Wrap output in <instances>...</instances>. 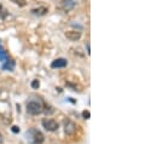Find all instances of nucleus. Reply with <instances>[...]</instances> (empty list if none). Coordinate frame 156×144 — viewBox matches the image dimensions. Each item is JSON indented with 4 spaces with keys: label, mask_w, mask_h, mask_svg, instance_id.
<instances>
[{
    "label": "nucleus",
    "mask_w": 156,
    "mask_h": 144,
    "mask_svg": "<svg viewBox=\"0 0 156 144\" xmlns=\"http://www.w3.org/2000/svg\"><path fill=\"white\" fill-rule=\"evenodd\" d=\"M78 0H61V9L64 12H70L76 6Z\"/></svg>",
    "instance_id": "obj_4"
},
{
    "label": "nucleus",
    "mask_w": 156,
    "mask_h": 144,
    "mask_svg": "<svg viewBox=\"0 0 156 144\" xmlns=\"http://www.w3.org/2000/svg\"><path fill=\"white\" fill-rule=\"evenodd\" d=\"M2 142H4V138H2V135L0 133V144L2 143Z\"/></svg>",
    "instance_id": "obj_17"
},
{
    "label": "nucleus",
    "mask_w": 156,
    "mask_h": 144,
    "mask_svg": "<svg viewBox=\"0 0 156 144\" xmlns=\"http://www.w3.org/2000/svg\"><path fill=\"white\" fill-rule=\"evenodd\" d=\"M7 58H9L7 52H6L4 49H1V47H0V62H1V63H4V62L7 59Z\"/></svg>",
    "instance_id": "obj_11"
},
{
    "label": "nucleus",
    "mask_w": 156,
    "mask_h": 144,
    "mask_svg": "<svg viewBox=\"0 0 156 144\" xmlns=\"http://www.w3.org/2000/svg\"><path fill=\"white\" fill-rule=\"evenodd\" d=\"M64 132L68 136H72L76 132V125L72 120H66L64 121Z\"/></svg>",
    "instance_id": "obj_5"
},
{
    "label": "nucleus",
    "mask_w": 156,
    "mask_h": 144,
    "mask_svg": "<svg viewBox=\"0 0 156 144\" xmlns=\"http://www.w3.org/2000/svg\"><path fill=\"white\" fill-rule=\"evenodd\" d=\"M15 4H17L18 6H21V7H23V6H26V0H12Z\"/></svg>",
    "instance_id": "obj_12"
},
{
    "label": "nucleus",
    "mask_w": 156,
    "mask_h": 144,
    "mask_svg": "<svg viewBox=\"0 0 156 144\" xmlns=\"http://www.w3.org/2000/svg\"><path fill=\"white\" fill-rule=\"evenodd\" d=\"M26 139L30 144H42L45 141V137L42 132H40L37 128H29L26 132Z\"/></svg>",
    "instance_id": "obj_1"
},
{
    "label": "nucleus",
    "mask_w": 156,
    "mask_h": 144,
    "mask_svg": "<svg viewBox=\"0 0 156 144\" xmlns=\"http://www.w3.org/2000/svg\"><path fill=\"white\" fill-rule=\"evenodd\" d=\"M15 67H16V62L12 59V58H7L4 63H2V66H1V68H2V70H6V72H13L15 70Z\"/></svg>",
    "instance_id": "obj_8"
},
{
    "label": "nucleus",
    "mask_w": 156,
    "mask_h": 144,
    "mask_svg": "<svg viewBox=\"0 0 156 144\" xmlns=\"http://www.w3.org/2000/svg\"><path fill=\"white\" fill-rule=\"evenodd\" d=\"M44 111V106L39 99H30L27 102V113L29 115H39Z\"/></svg>",
    "instance_id": "obj_2"
},
{
    "label": "nucleus",
    "mask_w": 156,
    "mask_h": 144,
    "mask_svg": "<svg viewBox=\"0 0 156 144\" xmlns=\"http://www.w3.org/2000/svg\"><path fill=\"white\" fill-rule=\"evenodd\" d=\"M82 117H83L85 120L90 119V117H91V114H90V111H88V110H85V111H82Z\"/></svg>",
    "instance_id": "obj_14"
},
{
    "label": "nucleus",
    "mask_w": 156,
    "mask_h": 144,
    "mask_svg": "<svg viewBox=\"0 0 156 144\" xmlns=\"http://www.w3.org/2000/svg\"><path fill=\"white\" fill-rule=\"evenodd\" d=\"M68 99H69V101H70V102H72V103H75V101H74V99H73V98H68Z\"/></svg>",
    "instance_id": "obj_18"
},
{
    "label": "nucleus",
    "mask_w": 156,
    "mask_h": 144,
    "mask_svg": "<svg viewBox=\"0 0 156 144\" xmlns=\"http://www.w3.org/2000/svg\"><path fill=\"white\" fill-rule=\"evenodd\" d=\"M67 66H68V61L66 58H57V59L52 61V63H51V68H53V69L66 68Z\"/></svg>",
    "instance_id": "obj_7"
},
{
    "label": "nucleus",
    "mask_w": 156,
    "mask_h": 144,
    "mask_svg": "<svg viewBox=\"0 0 156 144\" xmlns=\"http://www.w3.org/2000/svg\"><path fill=\"white\" fill-rule=\"evenodd\" d=\"M9 16V12H7V10L2 6V5H0V21H4L6 17Z\"/></svg>",
    "instance_id": "obj_10"
},
{
    "label": "nucleus",
    "mask_w": 156,
    "mask_h": 144,
    "mask_svg": "<svg viewBox=\"0 0 156 144\" xmlns=\"http://www.w3.org/2000/svg\"><path fill=\"white\" fill-rule=\"evenodd\" d=\"M30 12H32L33 15H35V16H45V15L48 12V9L45 7V6H39V7H37V9H33Z\"/></svg>",
    "instance_id": "obj_9"
},
{
    "label": "nucleus",
    "mask_w": 156,
    "mask_h": 144,
    "mask_svg": "<svg viewBox=\"0 0 156 144\" xmlns=\"http://www.w3.org/2000/svg\"><path fill=\"white\" fill-rule=\"evenodd\" d=\"M41 124H42V127H44L46 131H48V132H55V131H57L58 127H59L58 122H57L56 120H53V119H44Z\"/></svg>",
    "instance_id": "obj_3"
},
{
    "label": "nucleus",
    "mask_w": 156,
    "mask_h": 144,
    "mask_svg": "<svg viewBox=\"0 0 156 144\" xmlns=\"http://www.w3.org/2000/svg\"><path fill=\"white\" fill-rule=\"evenodd\" d=\"M11 131H12L13 133H18L21 130H20V127H18V126H12V127H11Z\"/></svg>",
    "instance_id": "obj_15"
},
{
    "label": "nucleus",
    "mask_w": 156,
    "mask_h": 144,
    "mask_svg": "<svg viewBox=\"0 0 156 144\" xmlns=\"http://www.w3.org/2000/svg\"><path fill=\"white\" fill-rule=\"evenodd\" d=\"M66 38L68 39V40H70V41H78L81 39V36H82V33L80 32V31H75V29H73V31H68V32H66Z\"/></svg>",
    "instance_id": "obj_6"
},
{
    "label": "nucleus",
    "mask_w": 156,
    "mask_h": 144,
    "mask_svg": "<svg viewBox=\"0 0 156 144\" xmlns=\"http://www.w3.org/2000/svg\"><path fill=\"white\" fill-rule=\"evenodd\" d=\"M86 50H87V53L91 55V47H90V42L88 41L86 42Z\"/></svg>",
    "instance_id": "obj_16"
},
{
    "label": "nucleus",
    "mask_w": 156,
    "mask_h": 144,
    "mask_svg": "<svg viewBox=\"0 0 156 144\" xmlns=\"http://www.w3.org/2000/svg\"><path fill=\"white\" fill-rule=\"evenodd\" d=\"M0 47H1V42H0Z\"/></svg>",
    "instance_id": "obj_19"
},
{
    "label": "nucleus",
    "mask_w": 156,
    "mask_h": 144,
    "mask_svg": "<svg viewBox=\"0 0 156 144\" xmlns=\"http://www.w3.org/2000/svg\"><path fill=\"white\" fill-rule=\"evenodd\" d=\"M39 86H40L39 80H33V81H32V87H33L34 90H38V88H39Z\"/></svg>",
    "instance_id": "obj_13"
}]
</instances>
